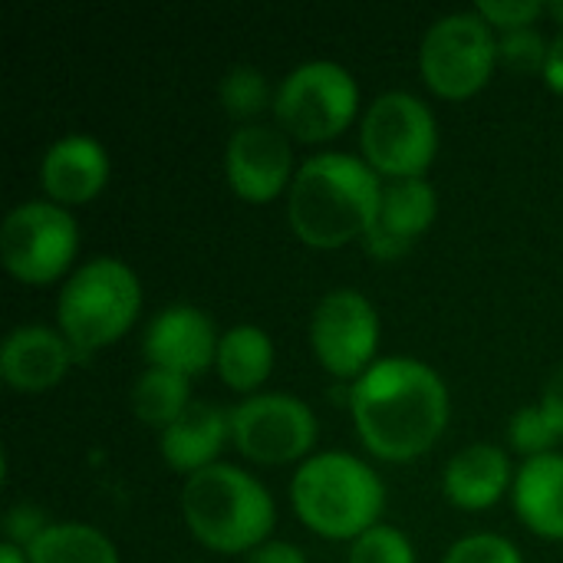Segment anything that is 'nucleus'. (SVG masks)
Listing matches in <instances>:
<instances>
[{"label":"nucleus","mask_w":563,"mask_h":563,"mask_svg":"<svg viewBox=\"0 0 563 563\" xmlns=\"http://www.w3.org/2000/svg\"><path fill=\"white\" fill-rule=\"evenodd\" d=\"M214 369L228 389L257 396V389L271 379L274 369V340L254 323L231 327L221 333Z\"/></svg>","instance_id":"obj_20"},{"label":"nucleus","mask_w":563,"mask_h":563,"mask_svg":"<svg viewBox=\"0 0 563 563\" xmlns=\"http://www.w3.org/2000/svg\"><path fill=\"white\" fill-rule=\"evenodd\" d=\"M435 214H439V195L426 178L389 181L383 185L376 221L366 231L363 244L376 261L406 257L435 224Z\"/></svg>","instance_id":"obj_14"},{"label":"nucleus","mask_w":563,"mask_h":563,"mask_svg":"<svg viewBox=\"0 0 563 563\" xmlns=\"http://www.w3.org/2000/svg\"><path fill=\"white\" fill-rule=\"evenodd\" d=\"M346 563H416V551L399 528L376 525L350 544Z\"/></svg>","instance_id":"obj_24"},{"label":"nucleus","mask_w":563,"mask_h":563,"mask_svg":"<svg viewBox=\"0 0 563 563\" xmlns=\"http://www.w3.org/2000/svg\"><path fill=\"white\" fill-rule=\"evenodd\" d=\"M290 505L303 528L327 541H356L379 525L383 478L350 452H317L290 478Z\"/></svg>","instance_id":"obj_4"},{"label":"nucleus","mask_w":563,"mask_h":563,"mask_svg":"<svg viewBox=\"0 0 563 563\" xmlns=\"http://www.w3.org/2000/svg\"><path fill=\"white\" fill-rule=\"evenodd\" d=\"M221 333L214 330V320L191 303L165 307L145 330L142 353L148 366L168 369L175 376H201L208 366H214Z\"/></svg>","instance_id":"obj_13"},{"label":"nucleus","mask_w":563,"mask_h":563,"mask_svg":"<svg viewBox=\"0 0 563 563\" xmlns=\"http://www.w3.org/2000/svg\"><path fill=\"white\" fill-rule=\"evenodd\" d=\"M181 518L201 548L214 554H251L271 541L277 508L251 472L218 462L185 478Z\"/></svg>","instance_id":"obj_3"},{"label":"nucleus","mask_w":563,"mask_h":563,"mask_svg":"<svg viewBox=\"0 0 563 563\" xmlns=\"http://www.w3.org/2000/svg\"><path fill=\"white\" fill-rule=\"evenodd\" d=\"M73 356L76 350L59 330L23 323L3 336L0 376L16 393H46L63 383L73 366Z\"/></svg>","instance_id":"obj_16"},{"label":"nucleus","mask_w":563,"mask_h":563,"mask_svg":"<svg viewBox=\"0 0 563 563\" xmlns=\"http://www.w3.org/2000/svg\"><path fill=\"white\" fill-rule=\"evenodd\" d=\"M106 185H109V152L99 139L86 132H69L43 152L40 188L46 201L59 208H76L99 198Z\"/></svg>","instance_id":"obj_15"},{"label":"nucleus","mask_w":563,"mask_h":563,"mask_svg":"<svg viewBox=\"0 0 563 563\" xmlns=\"http://www.w3.org/2000/svg\"><path fill=\"white\" fill-rule=\"evenodd\" d=\"M548 46H551V40H544V33L538 26L508 30L498 36V63H505L515 73H544Z\"/></svg>","instance_id":"obj_25"},{"label":"nucleus","mask_w":563,"mask_h":563,"mask_svg":"<svg viewBox=\"0 0 563 563\" xmlns=\"http://www.w3.org/2000/svg\"><path fill=\"white\" fill-rule=\"evenodd\" d=\"M511 485H515L511 459L492 442L465 445L462 452H455L449 459L445 475H442L445 498L462 511L495 508Z\"/></svg>","instance_id":"obj_18"},{"label":"nucleus","mask_w":563,"mask_h":563,"mask_svg":"<svg viewBox=\"0 0 563 563\" xmlns=\"http://www.w3.org/2000/svg\"><path fill=\"white\" fill-rule=\"evenodd\" d=\"M360 442L383 462H416L442 439L452 399L445 379L422 360H376L350 393Z\"/></svg>","instance_id":"obj_1"},{"label":"nucleus","mask_w":563,"mask_h":563,"mask_svg":"<svg viewBox=\"0 0 563 563\" xmlns=\"http://www.w3.org/2000/svg\"><path fill=\"white\" fill-rule=\"evenodd\" d=\"M538 406L548 416V422L554 426V432L563 439V363L551 373V379L544 383V393H541Z\"/></svg>","instance_id":"obj_30"},{"label":"nucleus","mask_w":563,"mask_h":563,"mask_svg":"<svg viewBox=\"0 0 563 563\" xmlns=\"http://www.w3.org/2000/svg\"><path fill=\"white\" fill-rule=\"evenodd\" d=\"M548 16H554V23H561V26H563V0H554V3H548Z\"/></svg>","instance_id":"obj_34"},{"label":"nucleus","mask_w":563,"mask_h":563,"mask_svg":"<svg viewBox=\"0 0 563 563\" xmlns=\"http://www.w3.org/2000/svg\"><path fill=\"white\" fill-rule=\"evenodd\" d=\"M310 350L336 379H360L379 350V313L366 294L340 287L320 297L310 317Z\"/></svg>","instance_id":"obj_11"},{"label":"nucleus","mask_w":563,"mask_h":563,"mask_svg":"<svg viewBox=\"0 0 563 563\" xmlns=\"http://www.w3.org/2000/svg\"><path fill=\"white\" fill-rule=\"evenodd\" d=\"M498 66V33L478 10L439 16L419 43V73L426 86L452 102L472 99L488 86Z\"/></svg>","instance_id":"obj_8"},{"label":"nucleus","mask_w":563,"mask_h":563,"mask_svg":"<svg viewBox=\"0 0 563 563\" xmlns=\"http://www.w3.org/2000/svg\"><path fill=\"white\" fill-rule=\"evenodd\" d=\"M30 563H122L115 544L92 525L56 521L49 525L33 548L26 551Z\"/></svg>","instance_id":"obj_21"},{"label":"nucleus","mask_w":563,"mask_h":563,"mask_svg":"<svg viewBox=\"0 0 563 563\" xmlns=\"http://www.w3.org/2000/svg\"><path fill=\"white\" fill-rule=\"evenodd\" d=\"M478 16L488 20L492 30H525V26H538V20L548 13L544 0H482L475 3Z\"/></svg>","instance_id":"obj_28"},{"label":"nucleus","mask_w":563,"mask_h":563,"mask_svg":"<svg viewBox=\"0 0 563 563\" xmlns=\"http://www.w3.org/2000/svg\"><path fill=\"white\" fill-rule=\"evenodd\" d=\"M247 563H310L307 554L297 548V544H287V541H267L261 544L257 551L247 554Z\"/></svg>","instance_id":"obj_31"},{"label":"nucleus","mask_w":563,"mask_h":563,"mask_svg":"<svg viewBox=\"0 0 563 563\" xmlns=\"http://www.w3.org/2000/svg\"><path fill=\"white\" fill-rule=\"evenodd\" d=\"M218 99L238 125H251L264 109H274V92L257 66H231L218 82Z\"/></svg>","instance_id":"obj_23"},{"label":"nucleus","mask_w":563,"mask_h":563,"mask_svg":"<svg viewBox=\"0 0 563 563\" xmlns=\"http://www.w3.org/2000/svg\"><path fill=\"white\" fill-rule=\"evenodd\" d=\"M297 175L290 135L267 122L238 125L224 145V178L228 188L251 205H267L290 191Z\"/></svg>","instance_id":"obj_12"},{"label":"nucleus","mask_w":563,"mask_h":563,"mask_svg":"<svg viewBox=\"0 0 563 563\" xmlns=\"http://www.w3.org/2000/svg\"><path fill=\"white\" fill-rule=\"evenodd\" d=\"M544 86L551 92L563 96V26L554 33L551 46H548V63H544V73H541Z\"/></svg>","instance_id":"obj_32"},{"label":"nucleus","mask_w":563,"mask_h":563,"mask_svg":"<svg viewBox=\"0 0 563 563\" xmlns=\"http://www.w3.org/2000/svg\"><path fill=\"white\" fill-rule=\"evenodd\" d=\"M231 442V412L211 402H191L181 419L158 432V452L168 468L181 475H198L218 465V455Z\"/></svg>","instance_id":"obj_17"},{"label":"nucleus","mask_w":563,"mask_h":563,"mask_svg":"<svg viewBox=\"0 0 563 563\" xmlns=\"http://www.w3.org/2000/svg\"><path fill=\"white\" fill-rule=\"evenodd\" d=\"M317 435L313 409L287 393H257L231 409V442L257 465H303Z\"/></svg>","instance_id":"obj_10"},{"label":"nucleus","mask_w":563,"mask_h":563,"mask_svg":"<svg viewBox=\"0 0 563 563\" xmlns=\"http://www.w3.org/2000/svg\"><path fill=\"white\" fill-rule=\"evenodd\" d=\"M129 406H132V416L148 426V429H158L165 432L175 419H181V412L191 406V379L185 376H175L168 369H155L148 366L132 393H129Z\"/></svg>","instance_id":"obj_22"},{"label":"nucleus","mask_w":563,"mask_h":563,"mask_svg":"<svg viewBox=\"0 0 563 563\" xmlns=\"http://www.w3.org/2000/svg\"><path fill=\"white\" fill-rule=\"evenodd\" d=\"M561 435L554 432V426L548 422V416L541 412V406H525L511 416L508 422V442L515 452L528 459H538V455H548L554 449Z\"/></svg>","instance_id":"obj_26"},{"label":"nucleus","mask_w":563,"mask_h":563,"mask_svg":"<svg viewBox=\"0 0 563 563\" xmlns=\"http://www.w3.org/2000/svg\"><path fill=\"white\" fill-rule=\"evenodd\" d=\"M49 528V521L43 518V511L33 505V501H20V505H13L10 511H7V518H3V541L7 544H16V548H23V551H30L33 548V541L43 534Z\"/></svg>","instance_id":"obj_29"},{"label":"nucleus","mask_w":563,"mask_h":563,"mask_svg":"<svg viewBox=\"0 0 563 563\" xmlns=\"http://www.w3.org/2000/svg\"><path fill=\"white\" fill-rule=\"evenodd\" d=\"M515 511L525 528L544 541H563V455L548 452L528 459L511 485Z\"/></svg>","instance_id":"obj_19"},{"label":"nucleus","mask_w":563,"mask_h":563,"mask_svg":"<svg viewBox=\"0 0 563 563\" xmlns=\"http://www.w3.org/2000/svg\"><path fill=\"white\" fill-rule=\"evenodd\" d=\"M383 198L379 175L350 152H320L307 158L287 191V224L300 244L336 251L363 241Z\"/></svg>","instance_id":"obj_2"},{"label":"nucleus","mask_w":563,"mask_h":563,"mask_svg":"<svg viewBox=\"0 0 563 563\" xmlns=\"http://www.w3.org/2000/svg\"><path fill=\"white\" fill-rule=\"evenodd\" d=\"M360 152L379 178H426L439 155V122L419 96L389 89L369 102L360 122Z\"/></svg>","instance_id":"obj_7"},{"label":"nucleus","mask_w":563,"mask_h":563,"mask_svg":"<svg viewBox=\"0 0 563 563\" xmlns=\"http://www.w3.org/2000/svg\"><path fill=\"white\" fill-rule=\"evenodd\" d=\"M0 563H30L26 561V551L23 548H16V544H0Z\"/></svg>","instance_id":"obj_33"},{"label":"nucleus","mask_w":563,"mask_h":563,"mask_svg":"<svg viewBox=\"0 0 563 563\" xmlns=\"http://www.w3.org/2000/svg\"><path fill=\"white\" fill-rule=\"evenodd\" d=\"M142 310V284L119 257L79 264L56 297V330L76 353H96L122 340Z\"/></svg>","instance_id":"obj_5"},{"label":"nucleus","mask_w":563,"mask_h":563,"mask_svg":"<svg viewBox=\"0 0 563 563\" xmlns=\"http://www.w3.org/2000/svg\"><path fill=\"white\" fill-rule=\"evenodd\" d=\"M360 112L356 76L333 59H310L290 69L274 89L277 129L297 142L320 145L343 135Z\"/></svg>","instance_id":"obj_6"},{"label":"nucleus","mask_w":563,"mask_h":563,"mask_svg":"<svg viewBox=\"0 0 563 563\" xmlns=\"http://www.w3.org/2000/svg\"><path fill=\"white\" fill-rule=\"evenodd\" d=\"M442 563H525V558L501 534H468L449 548Z\"/></svg>","instance_id":"obj_27"},{"label":"nucleus","mask_w":563,"mask_h":563,"mask_svg":"<svg viewBox=\"0 0 563 563\" xmlns=\"http://www.w3.org/2000/svg\"><path fill=\"white\" fill-rule=\"evenodd\" d=\"M79 254V224L69 208L53 201H23L0 224V264L30 287L59 280Z\"/></svg>","instance_id":"obj_9"}]
</instances>
